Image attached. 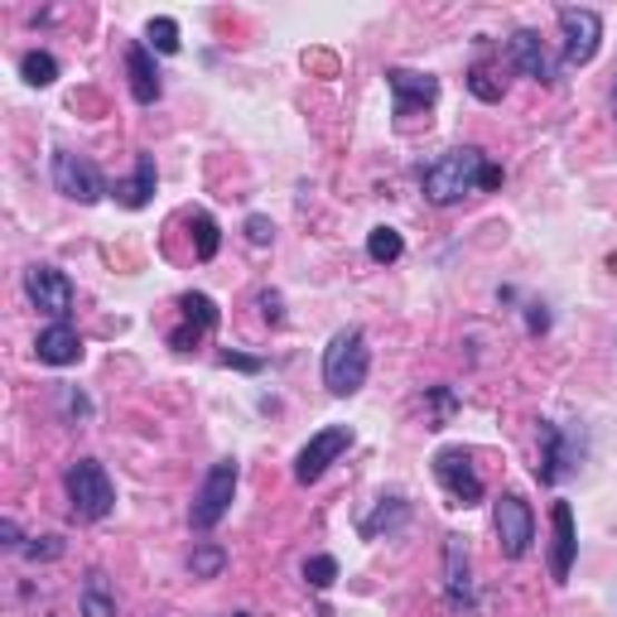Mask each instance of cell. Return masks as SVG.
Instances as JSON below:
<instances>
[{
  "mask_svg": "<svg viewBox=\"0 0 617 617\" xmlns=\"http://www.w3.org/2000/svg\"><path fill=\"white\" fill-rule=\"evenodd\" d=\"M424 410H430V430H439V424L453 420V410H459V401H453L449 386H430L424 391Z\"/></svg>",
  "mask_w": 617,
  "mask_h": 617,
  "instance_id": "obj_28",
  "label": "cell"
},
{
  "mask_svg": "<svg viewBox=\"0 0 617 617\" xmlns=\"http://www.w3.org/2000/svg\"><path fill=\"white\" fill-rule=\"evenodd\" d=\"M256 304H261V314H266V323H275V329H281V323H285V300L275 295V290H261Z\"/></svg>",
  "mask_w": 617,
  "mask_h": 617,
  "instance_id": "obj_32",
  "label": "cell"
},
{
  "mask_svg": "<svg viewBox=\"0 0 617 617\" xmlns=\"http://www.w3.org/2000/svg\"><path fill=\"white\" fill-rule=\"evenodd\" d=\"M63 410H68V415H92V405H87V395L82 391H63Z\"/></svg>",
  "mask_w": 617,
  "mask_h": 617,
  "instance_id": "obj_35",
  "label": "cell"
},
{
  "mask_svg": "<svg viewBox=\"0 0 617 617\" xmlns=\"http://www.w3.org/2000/svg\"><path fill=\"white\" fill-rule=\"evenodd\" d=\"M35 358L43 366H72V362H82V337L72 323H49L39 337H35Z\"/></svg>",
  "mask_w": 617,
  "mask_h": 617,
  "instance_id": "obj_18",
  "label": "cell"
},
{
  "mask_svg": "<svg viewBox=\"0 0 617 617\" xmlns=\"http://www.w3.org/2000/svg\"><path fill=\"white\" fill-rule=\"evenodd\" d=\"M63 492H68V511L78 521H107L116 507V488L107 478V468L97 459H78L63 473Z\"/></svg>",
  "mask_w": 617,
  "mask_h": 617,
  "instance_id": "obj_3",
  "label": "cell"
},
{
  "mask_svg": "<svg viewBox=\"0 0 617 617\" xmlns=\"http://www.w3.org/2000/svg\"><path fill=\"white\" fill-rule=\"evenodd\" d=\"M49 174H53V188L72 203H82V208H92V203H101L111 194L107 179H101V169L92 165V159L72 155V150H53L49 159Z\"/></svg>",
  "mask_w": 617,
  "mask_h": 617,
  "instance_id": "obj_6",
  "label": "cell"
},
{
  "mask_svg": "<svg viewBox=\"0 0 617 617\" xmlns=\"http://www.w3.org/2000/svg\"><path fill=\"white\" fill-rule=\"evenodd\" d=\"M179 314H184V323L179 329H169V347L174 352H188V347H198L203 337H213V329H217V304L208 300V295H198V290H188V295H179Z\"/></svg>",
  "mask_w": 617,
  "mask_h": 617,
  "instance_id": "obj_13",
  "label": "cell"
},
{
  "mask_svg": "<svg viewBox=\"0 0 617 617\" xmlns=\"http://www.w3.org/2000/svg\"><path fill=\"white\" fill-rule=\"evenodd\" d=\"M575 468H579V444L555 420H540V463H536V478L555 488V482L569 478Z\"/></svg>",
  "mask_w": 617,
  "mask_h": 617,
  "instance_id": "obj_12",
  "label": "cell"
},
{
  "mask_svg": "<svg viewBox=\"0 0 617 617\" xmlns=\"http://www.w3.org/2000/svg\"><path fill=\"white\" fill-rule=\"evenodd\" d=\"M468 92H473L478 101H502V82H497L482 63H473V68H468Z\"/></svg>",
  "mask_w": 617,
  "mask_h": 617,
  "instance_id": "obj_29",
  "label": "cell"
},
{
  "mask_svg": "<svg viewBox=\"0 0 617 617\" xmlns=\"http://www.w3.org/2000/svg\"><path fill=\"white\" fill-rule=\"evenodd\" d=\"M25 295H29V304L39 308V314H49L53 323H68V314H72V281L58 266H29L25 271Z\"/></svg>",
  "mask_w": 617,
  "mask_h": 617,
  "instance_id": "obj_10",
  "label": "cell"
},
{
  "mask_svg": "<svg viewBox=\"0 0 617 617\" xmlns=\"http://www.w3.org/2000/svg\"><path fill=\"white\" fill-rule=\"evenodd\" d=\"M526 323H531V333H546V329H550L546 304H526Z\"/></svg>",
  "mask_w": 617,
  "mask_h": 617,
  "instance_id": "obj_36",
  "label": "cell"
},
{
  "mask_svg": "<svg viewBox=\"0 0 617 617\" xmlns=\"http://www.w3.org/2000/svg\"><path fill=\"white\" fill-rule=\"evenodd\" d=\"M410 521V502L405 497H381V507L372 511V517H362L358 531L366 540H376V536H391V531H401V526Z\"/></svg>",
  "mask_w": 617,
  "mask_h": 617,
  "instance_id": "obj_21",
  "label": "cell"
},
{
  "mask_svg": "<svg viewBox=\"0 0 617 617\" xmlns=\"http://www.w3.org/2000/svg\"><path fill=\"white\" fill-rule=\"evenodd\" d=\"M0 546H6V550H25V536H20V526H14L10 517L0 521Z\"/></svg>",
  "mask_w": 617,
  "mask_h": 617,
  "instance_id": "obj_34",
  "label": "cell"
},
{
  "mask_svg": "<svg viewBox=\"0 0 617 617\" xmlns=\"http://www.w3.org/2000/svg\"><path fill=\"white\" fill-rule=\"evenodd\" d=\"M155 184H159V174H155V159H150V155H140V159H136V174H130V179H116L111 198L121 203V208L140 213L145 203L155 198Z\"/></svg>",
  "mask_w": 617,
  "mask_h": 617,
  "instance_id": "obj_19",
  "label": "cell"
},
{
  "mask_svg": "<svg viewBox=\"0 0 617 617\" xmlns=\"http://www.w3.org/2000/svg\"><path fill=\"white\" fill-rule=\"evenodd\" d=\"M608 266H613V271H617V256H613V261H608Z\"/></svg>",
  "mask_w": 617,
  "mask_h": 617,
  "instance_id": "obj_38",
  "label": "cell"
},
{
  "mask_svg": "<svg viewBox=\"0 0 617 617\" xmlns=\"http://www.w3.org/2000/svg\"><path fill=\"white\" fill-rule=\"evenodd\" d=\"M20 78H25L29 87H49V82L58 78V58L43 53V49H29V53L20 58Z\"/></svg>",
  "mask_w": 617,
  "mask_h": 617,
  "instance_id": "obj_24",
  "label": "cell"
},
{
  "mask_svg": "<svg viewBox=\"0 0 617 617\" xmlns=\"http://www.w3.org/2000/svg\"><path fill=\"white\" fill-rule=\"evenodd\" d=\"M217 246H223V232H217L213 213H194V252H198V261H213Z\"/></svg>",
  "mask_w": 617,
  "mask_h": 617,
  "instance_id": "obj_25",
  "label": "cell"
},
{
  "mask_svg": "<svg viewBox=\"0 0 617 617\" xmlns=\"http://www.w3.org/2000/svg\"><path fill=\"white\" fill-rule=\"evenodd\" d=\"M126 78H130V97L140 101V107H155L159 92H165V82H159V68H155V49L150 43H126Z\"/></svg>",
  "mask_w": 617,
  "mask_h": 617,
  "instance_id": "obj_17",
  "label": "cell"
},
{
  "mask_svg": "<svg viewBox=\"0 0 617 617\" xmlns=\"http://www.w3.org/2000/svg\"><path fill=\"white\" fill-rule=\"evenodd\" d=\"M232 617H246V613H232Z\"/></svg>",
  "mask_w": 617,
  "mask_h": 617,
  "instance_id": "obj_39",
  "label": "cell"
},
{
  "mask_svg": "<svg viewBox=\"0 0 617 617\" xmlns=\"http://www.w3.org/2000/svg\"><path fill=\"white\" fill-rule=\"evenodd\" d=\"M304 584H308V589H333V584H337V560H333V555H308V560H304Z\"/></svg>",
  "mask_w": 617,
  "mask_h": 617,
  "instance_id": "obj_27",
  "label": "cell"
},
{
  "mask_svg": "<svg viewBox=\"0 0 617 617\" xmlns=\"http://www.w3.org/2000/svg\"><path fill=\"white\" fill-rule=\"evenodd\" d=\"M434 478H439V488L449 492L453 507H478L482 502V478H478L473 453L468 449H439L434 453Z\"/></svg>",
  "mask_w": 617,
  "mask_h": 617,
  "instance_id": "obj_9",
  "label": "cell"
},
{
  "mask_svg": "<svg viewBox=\"0 0 617 617\" xmlns=\"http://www.w3.org/2000/svg\"><path fill=\"white\" fill-rule=\"evenodd\" d=\"M237 482H242L237 459L213 463V468H208V478H203V488L194 492V507H188V526H194V531H213V526L232 511V497H237Z\"/></svg>",
  "mask_w": 617,
  "mask_h": 617,
  "instance_id": "obj_4",
  "label": "cell"
},
{
  "mask_svg": "<svg viewBox=\"0 0 617 617\" xmlns=\"http://www.w3.org/2000/svg\"><path fill=\"white\" fill-rule=\"evenodd\" d=\"M366 256H372L376 266H395V261L405 256V237L395 227H372V237H366Z\"/></svg>",
  "mask_w": 617,
  "mask_h": 617,
  "instance_id": "obj_22",
  "label": "cell"
},
{
  "mask_svg": "<svg viewBox=\"0 0 617 617\" xmlns=\"http://www.w3.org/2000/svg\"><path fill=\"white\" fill-rule=\"evenodd\" d=\"M78 608H82V617H116V589H111L107 569H87Z\"/></svg>",
  "mask_w": 617,
  "mask_h": 617,
  "instance_id": "obj_20",
  "label": "cell"
},
{
  "mask_svg": "<svg viewBox=\"0 0 617 617\" xmlns=\"http://www.w3.org/2000/svg\"><path fill=\"white\" fill-rule=\"evenodd\" d=\"M20 555H25V560H35V565L39 560H58V555H63V536H35Z\"/></svg>",
  "mask_w": 617,
  "mask_h": 617,
  "instance_id": "obj_30",
  "label": "cell"
},
{
  "mask_svg": "<svg viewBox=\"0 0 617 617\" xmlns=\"http://www.w3.org/2000/svg\"><path fill=\"white\" fill-rule=\"evenodd\" d=\"M347 449H352V430H347V424H329V430H319V434L300 449V459H295V482H304V488H308V482H319L337 459H343Z\"/></svg>",
  "mask_w": 617,
  "mask_h": 617,
  "instance_id": "obj_11",
  "label": "cell"
},
{
  "mask_svg": "<svg viewBox=\"0 0 617 617\" xmlns=\"http://www.w3.org/2000/svg\"><path fill=\"white\" fill-rule=\"evenodd\" d=\"M444 604L453 617H473L478 594H473V560H468V540L444 536Z\"/></svg>",
  "mask_w": 617,
  "mask_h": 617,
  "instance_id": "obj_7",
  "label": "cell"
},
{
  "mask_svg": "<svg viewBox=\"0 0 617 617\" xmlns=\"http://www.w3.org/2000/svg\"><path fill=\"white\" fill-rule=\"evenodd\" d=\"M366 372H372V347H366V333L352 323V329H337L323 347V386L333 395H358L366 386Z\"/></svg>",
  "mask_w": 617,
  "mask_h": 617,
  "instance_id": "obj_2",
  "label": "cell"
},
{
  "mask_svg": "<svg viewBox=\"0 0 617 617\" xmlns=\"http://www.w3.org/2000/svg\"><path fill=\"white\" fill-rule=\"evenodd\" d=\"M386 87L395 97V116H415L424 107H434V97H439V78L415 72V68H386Z\"/></svg>",
  "mask_w": 617,
  "mask_h": 617,
  "instance_id": "obj_14",
  "label": "cell"
},
{
  "mask_svg": "<svg viewBox=\"0 0 617 617\" xmlns=\"http://www.w3.org/2000/svg\"><path fill=\"white\" fill-rule=\"evenodd\" d=\"M492 531H497V550H502V560H526V550H531L536 540V511L526 502L521 492H502L492 507Z\"/></svg>",
  "mask_w": 617,
  "mask_h": 617,
  "instance_id": "obj_5",
  "label": "cell"
},
{
  "mask_svg": "<svg viewBox=\"0 0 617 617\" xmlns=\"http://www.w3.org/2000/svg\"><path fill=\"white\" fill-rule=\"evenodd\" d=\"M507 58H511V68L521 72V78H531V82H555V63H550V53H546V43H540L536 29H517V35L507 39Z\"/></svg>",
  "mask_w": 617,
  "mask_h": 617,
  "instance_id": "obj_16",
  "label": "cell"
},
{
  "mask_svg": "<svg viewBox=\"0 0 617 617\" xmlns=\"http://www.w3.org/2000/svg\"><path fill=\"white\" fill-rule=\"evenodd\" d=\"M502 179H507L502 165H492L478 145H453V150H444L424 169V198H430L434 208H453V203H463L468 194L502 188Z\"/></svg>",
  "mask_w": 617,
  "mask_h": 617,
  "instance_id": "obj_1",
  "label": "cell"
},
{
  "mask_svg": "<svg viewBox=\"0 0 617 617\" xmlns=\"http://www.w3.org/2000/svg\"><path fill=\"white\" fill-rule=\"evenodd\" d=\"M271 237H275V223H271V217H261V213L246 217V242H252V246H271Z\"/></svg>",
  "mask_w": 617,
  "mask_h": 617,
  "instance_id": "obj_31",
  "label": "cell"
},
{
  "mask_svg": "<svg viewBox=\"0 0 617 617\" xmlns=\"http://www.w3.org/2000/svg\"><path fill=\"white\" fill-rule=\"evenodd\" d=\"M613 116H617V82H613Z\"/></svg>",
  "mask_w": 617,
  "mask_h": 617,
  "instance_id": "obj_37",
  "label": "cell"
},
{
  "mask_svg": "<svg viewBox=\"0 0 617 617\" xmlns=\"http://www.w3.org/2000/svg\"><path fill=\"white\" fill-rule=\"evenodd\" d=\"M223 366H232V372H246V376H256V372H266V362L261 358H246V352H223V358H217Z\"/></svg>",
  "mask_w": 617,
  "mask_h": 617,
  "instance_id": "obj_33",
  "label": "cell"
},
{
  "mask_svg": "<svg viewBox=\"0 0 617 617\" xmlns=\"http://www.w3.org/2000/svg\"><path fill=\"white\" fill-rule=\"evenodd\" d=\"M145 39H150L155 53H179V25H174L169 14H155V20L145 25Z\"/></svg>",
  "mask_w": 617,
  "mask_h": 617,
  "instance_id": "obj_26",
  "label": "cell"
},
{
  "mask_svg": "<svg viewBox=\"0 0 617 617\" xmlns=\"http://www.w3.org/2000/svg\"><path fill=\"white\" fill-rule=\"evenodd\" d=\"M550 531H555V546H550V579H555V584H569V569H575V555H579L575 507H569V502H555V507H550Z\"/></svg>",
  "mask_w": 617,
  "mask_h": 617,
  "instance_id": "obj_15",
  "label": "cell"
},
{
  "mask_svg": "<svg viewBox=\"0 0 617 617\" xmlns=\"http://www.w3.org/2000/svg\"><path fill=\"white\" fill-rule=\"evenodd\" d=\"M227 569V550L213 546V540H203V546H194V555H188V575L194 579H217Z\"/></svg>",
  "mask_w": 617,
  "mask_h": 617,
  "instance_id": "obj_23",
  "label": "cell"
},
{
  "mask_svg": "<svg viewBox=\"0 0 617 617\" xmlns=\"http://www.w3.org/2000/svg\"><path fill=\"white\" fill-rule=\"evenodd\" d=\"M555 20H560V35H565V63L569 68L594 63L598 43H604V20H598V10L560 6V10H555Z\"/></svg>",
  "mask_w": 617,
  "mask_h": 617,
  "instance_id": "obj_8",
  "label": "cell"
}]
</instances>
